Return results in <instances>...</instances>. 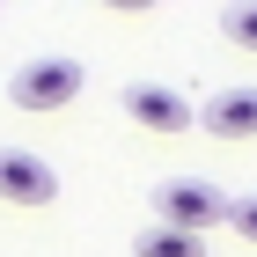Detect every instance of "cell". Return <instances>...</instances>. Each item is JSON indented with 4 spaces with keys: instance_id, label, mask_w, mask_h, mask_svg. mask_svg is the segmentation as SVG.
<instances>
[{
    "instance_id": "6",
    "label": "cell",
    "mask_w": 257,
    "mask_h": 257,
    "mask_svg": "<svg viewBox=\"0 0 257 257\" xmlns=\"http://www.w3.org/2000/svg\"><path fill=\"white\" fill-rule=\"evenodd\" d=\"M133 257H206V242H198V235H177V228H162V220H155V228H140V235H133Z\"/></svg>"
},
{
    "instance_id": "8",
    "label": "cell",
    "mask_w": 257,
    "mask_h": 257,
    "mask_svg": "<svg viewBox=\"0 0 257 257\" xmlns=\"http://www.w3.org/2000/svg\"><path fill=\"white\" fill-rule=\"evenodd\" d=\"M228 228L257 242V198H228Z\"/></svg>"
},
{
    "instance_id": "3",
    "label": "cell",
    "mask_w": 257,
    "mask_h": 257,
    "mask_svg": "<svg viewBox=\"0 0 257 257\" xmlns=\"http://www.w3.org/2000/svg\"><path fill=\"white\" fill-rule=\"evenodd\" d=\"M0 198H8V206H52V198H59L52 162L22 155V147H0Z\"/></svg>"
},
{
    "instance_id": "5",
    "label": "cell",
    "mask_w": 257,
    "mask_h": 257,
    "mask_svg": "<svg viewBox=\"0 0 257 257\" xmlns=\"http://www.w3.org/2000/svg\"><path fill=\"white\" fill-rule=\"evenodd\" d=\"M198 125L213 140H257V88H220V96L198 110Z\"/></svg>"
},
{
    "instance_id": "1",
    "label": "cell",
    "mask_w": 257,
    "mask_h": 257,
    "mask_svg": "<svg viewBox=\"0 0 257 257\" xmlns=\"http://www.w3.org/2000/svg\"><path fill=\"white\" fill-rule=\"evenodd\" d=\"M155 213H162V228L206 242V228L228 220V198H220L206 177H162V184H155Z\"/></svg>"
},
{
    "instance_id": "4",
    "label": "cell",
    "mask_w": 257,
    "mask_h": 257,
    "mask_svg": "<svg viewBox=\"0 0 257 257\" xmlns=\"http://www.w3.org/2000/svg\"><path fill=\"white\" fill-rule=\"evenodd\" d=\"M125 118H140L147 133H184V125H198V110L177 88H162V81H133L125 88Z\"/></svg>"
},
{
    "instance_id": "2",
    "label": "cell",
    "mask_w": 257,
    "mask_h": 257,
    "mask_svg": "<svg viewBox=\"0 0 257 257\" xmlns=\"http://www.w3.org/2000/svg\"><path fill=\"white\" fill-rule=\"evenodd\" d=\"M8 96H15L22 110H66V103L81 96V59H30Z\"/></svg>"
},
{
    "instance_id": "7",
    "label": "cell",
    "mask_w": 257,
    "mask_h": 257,
    "mask_svg": "<svg viewBox=\"0 0 257 257\" xmlns=\"http://www.w3.org/2000/svg\"><path fill=\"white\" fill-rule=\"evenodd\" d=\"M220 30H228V44H242V52H257V0H242V8H228V15H220Z\"/></svg>"
}]
</instances>
